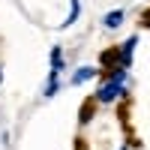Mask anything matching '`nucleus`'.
<instances>
[{
    "label": "nucleus",
    "mask_w": 150,
    "mask_h": 150,
    "mask_svg": "<svg viewBox=\"0 0 150 150\" xmlns=\"http://www.w3.org/2000/svg\"><path fill=\"white\" fill-rule=\"evenodd\" d=\"M123 69H117V75H114V81L111 84H105L102 90H99V102H111V99H117L120 96V84H123Z\"/></svg>",
    "instance_id": "obj_1"
},
{
    "label": "nucleus",
    "mask_w": 150,
    "mask_h": 150,
    "mask_svg": "<svg viewBox=\"0 0 150 150\" xmlns=\"http://www.w3.org/2000/svg\"><path fill=\"white\" fill-rule=\"evenodd\" d=\"M120 24H123V12H120V9L105 15V27H120Z\"/></svg>",
    "instance_id": "obj_2"
},
{
    "label": "nucleus",
    "mask_w": 150,
    "mask_h": 150,
    "mask_svg": "<svg viewBox=\"0 0 150 150\" xmlns=\"http://www.w3.org/2000/svg\"><path fill=\"white\" fill-rule=\"evenodd\" d=\"M51 66H54L51 72H57L60 66H63V54H60V48H54V51H51Z\"/></svg>",
    "instance_id": "obj_3"
},
{
    "label": "nucleus",
    "mask_w": 150,
    "mask_h": 150,
    "mask_svg": "<svg viewBox=\"0 0 150 150\" xmlns=\"http://www.w3.org/2000/svg\"><path fill=\"white\" fill-rule=\"evenodd\" d=\"M87 78H93V69H87V66H84L81 72H75V78H72V81H75V84H81V81H87Z\"/></svg>",
    "instance_id": "obj_4"
},
{
    "label": "nucleus",
    "mask_w": 150,
    "mask_h": 150,
    "mask_svg": "<svg viewBox=\"0 0 150 150\" xmlns=\"http://www.w3.org/2000/svg\"><path fill=\"white\" fill-rule=\"evenodd\" d=\"M144 24H147V27H150V12H147V15H144Z\"/></svg>",
    "instance_id": "obj_5"
}]
</instances>
